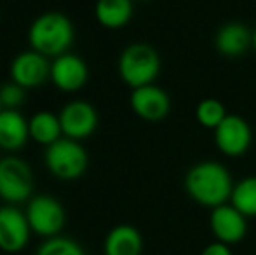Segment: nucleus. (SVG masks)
Listing matches in <instances>:
<instances>
[{
	"instance_id": "f257e3e1",
	"label": "nucleus",
	"mask_w": 256,
	"mask_h": 255,
	"mask_svg": "<svg viewBox=\"0 0 256 255\" xmlns=\"http://www.w3.org/2000/svg\"><path fill=\"white\" fill-rule=\"evenodd\" d=\"M183 187L194 203L212 210L230 201L234 180L222 163L200 161L186 170Z\"/></svg>"
},
{
	"instance_id": "f03ea898",
	"label": "nucleus",
	"mask_w": 256,
	"mask_h": 255,
	"mask_svg": "<svg viewBox=\"0 0 256 255\" xmlns=\"http://www.w3.org/2000/svg\"><path fill=\"white\" fill-rule=\"evenodd\" d=\"M28 39L34 51L44 56H61L74 41V27L64 14L52 11L34 21Z\"/></svg>"
},
{
	"instance_id": "7ed1b4c3",
	"label": "nucleus",
	"mask_w": 256,
	"mask_h": 255,
	"mask_svg": "<svg viewBox=\"0 0 256 255\" xmlns=\"http://www.w3.org/2000/svg\"><path fill=\"white\" fill-rule=\"evenodd\" d=\"M158 72H160V56L154 46L146 42H134L120 53L118 74L131 89L154 84Z\"/></svg>"
},
{
	"instance_id": "20e7f679",
	"label": "nucleus",
	"mask_w": 256,
	"mask_h": 255,
	"mask_svg": "<svg viewBox=\"0 0 256 255\" xmlns=\"http://www.w3.org/2000/svg\"><path fill=\"white\" fill-rule=\"evenodd\" d=\"M46 164L60 178H72L80 177L88 168V154L84 147L72 138L56 140L51 145H48L46 152Z\"/></svg>"
},
{
	"instance_id": "39448f33",
	"label": "nucleus",
	"mask_w": 256,
	"mask_h": 255,
	"mask_svg": "<svg viewBox=\"0 0 256 255\" xmlns=\"http://www.w3.org/2000/svg\"><path fill=\"white\" fill-rule=\"evenodd\" d=\"M253 142V131L244 117L228 114L214 129V143L226 157H240L250 150Z\"/></svg>"
},
{
	"instance_id": "423d86ee",
	"label": "nucleus",
	"mask_w": 256,
	"mask_h": 255,
	"mask_svg": "<svg viewBox=\"0 0 256 255\" xmlns=\"http://www.w3.org/2000/svg\"><path fill=\"white\" fill-rule=\"evenodd\" d=\"M34 189V175L24 161L6 157L0 161V197L9 203H20L30 197Z\"/></svg>"
},
{
	"instance_id": "0eeeda50",
	"label": "nucleus",
	"mask_w": 256,
	"mask_h": 255,
	"mask_svg": "<svg viewBox=\"0 0 256 255\" xmlns=\"http://www.w3.org/2000/svg\"><path fill=\"white\" fill-rule=\"evenodd\" d=\"M209 229L216 241L236 245L246 238L248 232V217H244L236 206L230 203L220 204L212 208L209 215Z\"/></svg>"
},
{
	"instance_id": "6e6552de",
	"label": "nucleus",
	"mask_w": 256,
	"mask_h": 255,
	"mask_svg": "<svg viewBox=\"0 0 256 255\" xmlns=\"http://www.w3.org/2000/svg\"><path fill=\"white\" fill-rule=\"evenodd\" d=\"M26 218L32 231L42 236H52L64 225V210L54 197L37 196L28 204Z\"/></svg>"
},
{
	"instance_id": "1a4fd4ad",
	"label": "nucleus",
	"mask_w": 256,
	"mask_h": 255,
	"mask_svg": "<svg viewBox=\"0 0 256 255\" xmlns=\"http://www.w3.org/2000/svg\"><path fill=\"white\" fill-rule=\"evenodd\" d=\"M129 102H131L132 112L140 119L148 121V123L166 119L171 112V98L164 89L155 84L132 89Z\"/></svg>"
},
{
	"instance_id": "9d476101",
	"label": "nucleus",
	"mask_w": 256,
	"mask_h": 255,
	"mask_svg": "<svg viewBox=\"0 0 256 255\" xmlns=\"http://www.w3.org/2000/svg\"><path fill=\"white\" fill-rule=\"evenodd\" d=\"M10 75L12 82L20 84L21 88H37L44 84L48 75H51V65L48 63V56L32 49L14 58L10 65Z\"/></svg>"
},
{
	"instance_id": "9b49d317",
	"label": "nucleus",
	"mask_w": 256,
	"mask_h": 255,
	"mask_svg": "<svg viewBox=\"0 0 256 255\" xmlns=\"http://www.w3.org/2000/svg\"><path fill=\"white\" fill-rule=\"evenodd\" d=\"M30 236V224L26 215L14 206L0 208V250L20 252L26 246Z\"/></svg>"
},
{
	"instance_id": "f8f14e48",
	"label": "nucleus",
	"mask_w": 256,
	"mask_h": 255,
	"mask_svg": "<svg viewBox=\"0 0 256 255\" xmlns=\"http://www.w3.org/2000/svg\"><path fill=\"white\" fill-rule=\"evenodd\" d=\"M61 131L72 140L86 138L98 126L96 109L88 102H72L60 114Z\"/></svg>"
},
{
	"instance_id": "ddd939ff",
	"label": "nucleus",
	"mask_w": 256,
	"mask_h": 255,
	"mask_svg": "<svg viewBox=\"0 0 256 255\" xmlns=\"http://www.w3.org/2000/svg\"><path fill=\"white\" fill-rule=\"evenodd\" d=\"M214 48L223 58H239L253 48V30L239 21H230L218 28Z\"/></svg>"
},
{
	"instance_id": "4468645a",
	"label": "nucleus",
	"mask_w": 256,
	"mask_h": 255,
	"mask_svg": "<svg viewBox=\"0 0 256 255\" xmlns=\"http://www.w3.org/2000/svg\"><path fill=\"white\" fill-rule=\"evenodd\" d=\"M51 77L61 91H77L88 81V67L78 56L64 53L51 65Z\"/></svg>"
},
{
	"instance_id": "2eb2a0df",
	"label": "nucleus",
	"mask_w": 256,
	"mask_h": 255,
	"mask_svg": "<svg viewBox=\"0 0 256 255\" xmlns=\"http://www.w3.org/2000/svg\"><path fill=\"white\" fill-rule=\"evenodd\" d=\"M143 238L129 224L115 225L104 239V255H142Z\"/></svg>"
},
{
	"instance_id": "dca6fc26",
	"label": "nucleus",
	"mask_w": 256,
	"mask_h": 255,
	"mask_svg": "<svg viewBox=\"0 0 256 255\" xmlns=\"http://www.w3.org/2000/svg\"><path fill=\"white\" fill-rule=\"evenodd\" d=\"M30 135L28 123L16 110H0V147L7 150H18L26 143Z\"/></svg>"
},
{
	"instance_id": "f3484780",
	"label": "nucleus",
	"mask_w": 256,
	"mask_h": 255,
	"mask_svg": "<svg viewBox=\"0 0 256 255\" xmlns=\"http://www.w3.org/2000/svg\"><path fill=\"white\" fill-rule=\"evenodd\" d=\"M96 18L104 28H122L132 16V0H98Z\"/></svg>"
},
{
	"instance_id": "a211bd4d",
	"label": "nucleus",
	"mask_w": 256,
	"mask_h": 255,
	"mask_svg": "<svg viewBox=\"0 0 256 255\" xmlns=\"http://www.w3.org/2000/svg\"><path fill=\"white\" fill-rule=\"evenodd\" d=\"M228 203L236 206L244 217H256V175L244 177L239 182H234Z\"/></svg>"
},
{
	"instance_id": "6ab92c4d",
	"label": "nucleus",
	"mask_w": 256,
	"mask_h": 255,
	"mask_svg": "<svg viewBox=\"0 0 256 255\" xmlns=\"http://www.w3.org/2000/svg\"><path fill=\"white\" fill-rule=\"evenodd\" d=\"M28 129H30V136L35 142L51 145L56 140H60L58 138L61 133L60 117L52 116L51 112H37L28 123Z\"/></svg>"
},
{
	"instance_id": "aec40b11",
	"label": "nucleus",
	"mask_w": 256,
	"mask_h": 255,
	"mask_svg": "<svg viewBox=\"0 0 256 255\" xmlns=\"http://www.w3.org/2000/svg\"><path fill=\"white\" fill-rule=\"evenodd\" d=\"M228 116L225 105L218 98H204L196 107V119L206 129H212L222 124V121Z\"/></svg>"
},
{
	"instance_id": "412c9836",
	"label": "nucleus",
	"mask_w": 256,
	"mask_h": 255,
	"mask_svg": "<svg viewBox=\"0 0 256 255\" xmlns=\"http://www.w3.org/2000/svg\"><path fill=\"white\" fill-rule=\"evenodd\" d=\"M37 255H84L82 248L66 238H52L38 248Z\"/></svg>"
},
{
	"instance_id": "4be33fe9",
	"label": "nucleus",
	"mask_w": 256,
	"mask_h": 255,
	"mask_svg": "<svg viewBox=\"0 0 256 255\" xmlns=\"http://www.w3.org/2000/svg\"><path fill=\"white\" fill-rule=\"evenodd\" d=\"M24 100V88H21L16 82H9V84H4L0 88V103L6 109L14 110L16 107H20Z\"/></svg>"
},
{
	"instance_id": "5701e85b",
	"label": "nucleus",
	"mask_w": 256,
	"mask_h": 255,
	"mask_svg": "<svg viewBox=\"0 0 256 255\" xmlns=\"http://www.w3.org/2000/svg\"><path fill=\"white\" fill-rule=\"evenodd\" d=\"M200 255H232V250H230V245L222 241H212L209 245L204 246V250L200 252Z\"/></svg>"
},
{
	"instance_id": "b1692460",
	"label": "nucleus",
	"mask_w": 256,
	"mask_h": 255,
	"mask_svg": "<svg viewBox=\"0 0 256 255\" xmlns=\"http://www.w3.org/2000/svg\"><path fill=\"white\" fill-rule=\"evenodd\" d=\"M253 49H254V53H256V27H254V30H253Z\"/></svg>"
},
{
	"instance_id": "393cba45",
	"label": "nucleus",
	"mask_w": 256,
	"mask_h": 255,
	"mask_svg": "<svg viewBox=\"0 0 256 255\" xmlns=\"http://www.w3.org/2000/svg\"><path fill=\"white\" fill-rule=\"evenodd\" d=\"M0 109H2V103H0Z\"/></svg>"
}]
</instances>
